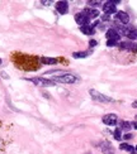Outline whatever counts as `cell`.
<instances>
[{"mask_svg": "<svg viewBox=\"0 0 137 154\" xmlns=\"http://www.w3.org/2000/svg\"><path fill=\"white\" fill-rule=\"evenodd\" d=\"M54 81L62 82V83H75L77 81V77L71 73H64L60 76H54Z\"/></svg>", "mask_w": 137, "mask_h": 154, "instance_id": "cell-1", "label": "cell"}, {"mask_svg": "<svg viewBox=\"0 0 137 154\" xmlns=\"http://www.w3.org/2000/svg\"><path fill=\"white\" fill-rule=\"evenodd\" d=\"M28 81L33 82L36 86H55V81L43 79V77H34V79H29Z\"/></svg>", "mask_w": 137, "mask_h": 154, "instance_id": "cell-2", "label": "cell"}, {"mask_svg": "<svg viewBox=\"0 0 137 154\" xmlns=\"http://www.w3.org/2000/svg\"><path fill=\"white\" fill-rule=\"evenodd\" d=\"M89 92L91 95V97H93V100H95V101H99V102H110V101H112V99H110V97H108V96L95 91V90H90Z\"/></svg>", "mask_w": 137, "mask_h": 154, "instance_id": "cell-3", "label": "cell"}, {"mask_svg": "<svg viewBox=\"0 0 137 154\" xmlns=\"http://www.w3.org/2000/svg\"><path fill=\"white\" fill-rule=\"evenodd\" d=\"M75 20L77 24L83 27V25H88L90 23V18L84 11H81V13H76L75 14Z\"/></svg>", "mask_w": 137, "mask_h": 154, "instance_id": "cell-4", "label": "cell"}, {"mask_svg": "<svg viewBox=\"0 0 137 154\" xmlns=\"http://www.w3.org/2000/svg\"><path fill=\"white\" fill-rule=\"evenodd\" d=\"M117 121H118V118H117L116 114H107L103 116V123L106 125H109V126H113L117 124Z\"/></svg>", "mask_w": 137, "mask_h": 154, "instance_id": "cell-5", "label": "cell"}, {"mask_svg": "<svg viewBox=\"0 0 137 154\" xmlns=\"http://www.w3.org/2000/svg\"><path fill=\"white\" fill-rule=\"evenodd\" d=\"M116 20L125 25V24H127L129 22V15L125 11H117L116 13Z\"/></svg>", "mask_w": 137, "mask_h": 154, "instance_id": "cell-6", "label": "cell"}, {"mask_svg": "<svg viewBox=\"0 0 137 154\" xmlns=\"http://www.w3.org/2000/svg\"><path fill=\"white\" fill-rule=\"evenodd\" d=\"M119 48L125 51H129V52H137V44L133 42H122L119 44Z\"/></svg>", "mask_w": 137, "mask_h": 154, "instance_id": "cell-7", "label": "cell"}, {"mask_svg": "<svg viewBox=\"0 0 137 154\" xmlns=\"http://www.w3.org/2000/svg\"><path fill=\"white\" fill-rule=\"evenodd\" d=\"M103 10L106 13L107 15H110V14H114L117 13V9H116V5L112 3V2H107L103 4Z\"/></svg>", "mask_w": 137, "mask_h": 154, "instance_id": "cell-8", "label": "cell"}, {"mask_svg": "<svg viewBox=\"0 0 137 154\" xmlns=\"http://www.w3.org/2000/svg\"><path fill=\"white\" fill-rule=\"evenodd\" d=\"M100 150L103 154H114V148L109 142H102L100 143Z\"/></svg>", "mask_w": 137, "mask_h": 154, "instance_id": "cell-9", "label": "cell"}, {"mask_svg": "<svg viewBox=\"0 0 137 154\" xmlns=\"http://www.w3.org/2000/svg\"><path fill=\"white\" fill-rule=\"evenodd\" d=\"M56 9L60 14H66L69 11V3L67 2H57L56 3Z\"/></svg>", "mask_w": 137, "mask_h": 154, "instance_id": "cell-10", "label": "cell"}, {"mask_svg": "<svg viewBox=\"0 0 137 154\" xmlns=\"http://www.w3.org/2000/svg\"><path fill=\"white\" fill-rule=\"evenodd\" d=\"M106 35H107V39H108V41H113V42H118L119 38H121V35L117 33V30L113 29V28H112V29H108Z\"/></svg>", "mask_w": 137, "mask_h": 154, "instance_id": "cell-11", "label": "cell"}, {"mask_svg": "<svg viewBox=\"0 0 137 154\" xmlns=\"http://www.w3.org/2000/svg\"><path fill=\"white\" fill-rule=\"evenodd\" d=\"M80 30L83 32L84 34H86V35H93L95 33V29H94V25H83V27H80Z\"/></svg>", "mask_w": 137, "mask_h": 154, "instance_id": "cell-12", "label": "cell"}, {"mask_svg": "<svg viewBox=\"0 0 137 154\" xmlns=\"http://www.w3.org/2000/svg\"><path fill=\"white\" fill-rule=\"evenodd\" d=\"M125 35L128 37V39H137V29H135L132 27H128Z\"/></svg>", "mask_w": 137, "mask_h": 154, "instance_id": "cell-13", "label": "cell"}, {"mask_svg": "<svg viewBox=\"0 0 137 154\" xmlns=\"http://www.w3.org/2000/svg\"><path fill=\"white\" fill-rule=\"evenodd\" d=\"M84 13H85V14L91 19V18H98V17H99V11H98L96 9H85V10H84Z\"/></svg>", "mask_w": 137, "mask_h": 154, "instance_id": "cell-14", "label": "cell"}, {"mask_svg": "<svg viewBox=\"0 0 137 154\" xmlns=\"http://www.w3.org/2000/svg\"><path fill=\"white\" fill-rule=\"evenodd\" d=\"M41 62L44 63V65H55V63H57V60L56 58H50V57H42Z\"/></svg>", "mask_w": 137, "mask_h": 154, "instance_id": "cell-15", "label": "cell"}, {"mask_svg": "<svg viewBox=\"0 0 137 154\" xmlns=\"http://www.w3.org/2000/svg\"><path fill=\"white\" fill-rule=\"evenodd\" d=\"M121 128L119 129L121 130H125V131H128V130H131V128H132V124L131 123H128V121H121Z\"/></svg>", "mask_w": 137, "mask_h": 154, "instance_id": "cell-16", "label": "cell"}, {"mask_svg": "<svg viewBox=\"0 0 137 154\" xmlns=\"http://www.w3.org/2000/svg\"><path fill=\"white\" fill-rule=\"evenodd\" d=\"M119 149H122V150H126V152H133V149H135V148H133L132 145L123 143V144H121V145H119Z\"/></svg>", "mask_w": 137, "mask_h": 154, "instance_id": "cell-17", "label": "cell"}, {"mask_svg": "<svg viewBox=\"0 0 137 154\" xmlns=\"http://www.w3.org/2000/svg\"><path fill=\"white\" fill-rule=\"evenodd\" d=\"M73 56H74V58H85V57L89 56V53L88 52H75L73 53Z\"/></svg>", "mask_w": 137, "mask_h": 154, "instance_id": "cell-18", "label": "cell"}, {"mask_svg": "<svg viewBox=\"0 0 137 154\" xmlns=\"http://www.w3.org/2000/svg\"><path fill=\"white\" fill-rule=\"evenodd\" d=\"M114 139L116 140H121L122 139V133H121L119 128H117V129L114 130Z\"/></svg>", "mask_w": 137, "mask_h": 154, "instance_id": "cell-19", "label": "cell"}, {"mask_svg": "<svg viewBox=\"0 0 137 154\" xmlns=\"http://www.w3.org/2000/svg\"><path fill=\"white\" fill-rule=\"evenodd\" d=\"M100 4H102L100 2H88V5H90V6H98Z\"/></svg>", "mask_w": 137, "mask_h": 154, "instance_id": "cell-20", "label": "cell"}, {"mask_svg": "<svg viewBox=\"0 0 137 154\" xmlns=\"http://www.w3.org/2000/svg\"><path fill=\"white\" fill-rule=\"evenodd\" d=\"M107 46H108V47H114V46H117V42H113V41H107Z\"/></svg>", "mask_w": 137, "mask_h": 154, "instance_id": "cell-21", "label": "cell"}, {"mask_svg": "<svg viewBox=\"0 0 137 154\" xmlns=\"http://www.w3.org/2000/svg\"><path fill=\"white\" fill-rule=\"evenodd\" d=\"M89 44H90V47H95L96 46V41H90Z\"/></svg>", "mask_w": 137, "mask_h": 154, "instance_id": "cell-22", "label": "cell"}, {"mask_svg": "<svg viewBox=\"0 0 137 154\" xmlns=\"http://www.w3.org/2000/svg\"><path fill=\"white\" fill-rule=\"evenodd\" d=\"M123 138H125L126 140H129V139L132 138V135H131V134H126V135H123Z\"/></svg>", "mask_w": 137, "mask_h": 154, "instance_id": "cell-23", "label": "cell"}, {"mask_svg": "<svg viewBox=\"0 0 137 154\" xmlns=\"http://www.w3.org/2000/svg\"><path fill=\"white\" fill-rule=\"evenodd\" d=\"M131 124H132V128H133V129L137 130V121H133V123H131Z\"/></svg>", "mask_w": 137, "mask_h": 154, "instance_id": "cell-24", "label": "cell"}, {"mask_svg": "<svg viewBox=\"0 0 137 154\" xmlns=\"http://www.w3.org/2000/svg\"><path fill=\"white\" fill-rule=\"evenodd\" d=\"M132 107L137 109V101H133V102H132Z\"/></svg>", "mask_w": 137, "mask_h": 154, "instance_id": "cell-25", "label": "cell"}, {"mask_svg": "<svg viewBox=\"0 0 137 154\" xmlns=\"http://www.w3.org/2000/svg\"><path fill=\"white\" fill-rule=\"evenodd\" d=\"M103 20H109V17H108V15L106 14V15H104V17H103Z\"/></svg>", "mask_w": 137, "mask_h": 154, "instance_id": "cell-26", "label": "cell"}, {"mask_svg": "<svg viewBox=\"0 0 137 154\" xmlns=\"http://www.w3.org/2000/svg\"><path fill=\"white\" fill-rule=\"evenodd\" d=\"M135 149H136V152H137V145H136V148H135Z\"/></svg>", "mask_w": 137, "mask_h": 154, "instance_id": "cell-27", "label": "cell"}, {"mask_svg": "<svg viewBox=\"0 0 137 154\" xmlns=\"http://www.w3.org/2000/svg\"><path fill=\"white\" fill-rule=\"evenodd\" d=\"M0 65H2V60H0Z\"/></svg>", "mask_w": 137, "mask_h": 154, "instance_id": "cell-28", "label": "cell"}, {"mask_svg": "<svg viewBox=\"0 0 137 154\" xmlns=\"http://www.w3.org/2000/svg\"><path fill=\"white\" fill-rule=\"evenodd\" d=\"M85 154H91V153H85Z\"/></svg>", "mask_w": 137, "mask_h": 154, "instance_id": "cell-29", "label": "cell"}, {"mask_svg": "<svg viewBox=\"0 0 137 154\" xmlns=\"http://www.w3.org/2000/svg\"><path fill=\"white\" fill-rule=\"evenodd\" d=\"M136 118H137V115H136Z\"/></svg>", "mask_w": 137, "mask_h": 154, "instance_id": "cell-30", "label": "cell"}]
</instances>
